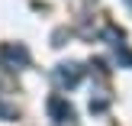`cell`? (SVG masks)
I'll use <instances>...</instances> for the list:
<instances>
[{
  "instance_id": "obj_1",
  "label": "cell",
  "mask_w": 132,
  "mask_h": 126,
  "mask_svg": "<svg viewBox=\"0 0 132 126\" xmlns=\"http://www.w3.org/2000/svg\"><path fill=\"white\" fill-rule=\"evenodd\" d=\"M0 58H3V65L6 68H26L29 65V49H26L23 42H3L0 45Z\"/></svg>"
},
{
  "instance_id": "obj_2",
  "label": "cell",
  "mask_w": 132,
  "mask_h": 126,
  "mask_svg": "<svg viewBox=\"0 0 132 126\" xmlns=\"http://www.w3.org/2000/svg\"><path fill=\"white\" fill-rule=\"evenodd\" d=\"M81 78H84V68L77 62H61L55 68V84H58V87H68L71 91V87L81 84Z\"/></svg>"
},
{
  "instance_id": "obj_3",
  "label": "cell",
  "mask_w": 132,
  "mask_h": 126,
  "mask_svg": "<svg viewBox=\"0 0 132 126\" xmlns=\"http://www.w3.org/2000/svg\"><path fill=\"white\" fill-rule=\"evenodd\" d=\"M48 113H52V120H55L58 126H74L77 120V113H74V107H71L64 97H48Z\"/></svg>"
},
{
  "instance_id": "obj_4",
  "label": "cell",
  "mask_w": 132,
  "mask_h": 126,
  "mask_svg": "<svg viewBox=\"0 0 132 126\" xmlns=\"http://www.w3.org/2000/svg\"><path fill=\"white\" fill-rule=\"evenodd\" d=\"M126 3H132V0H126Z\"/></svg>"
}]
</instances>
